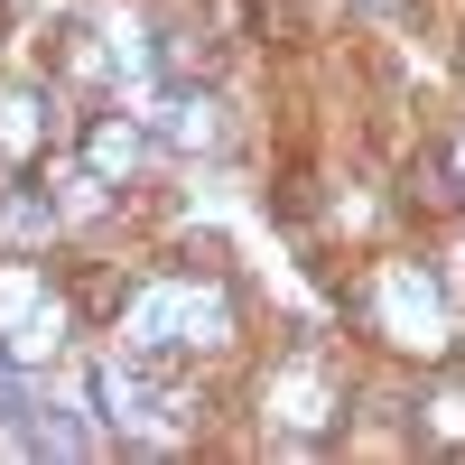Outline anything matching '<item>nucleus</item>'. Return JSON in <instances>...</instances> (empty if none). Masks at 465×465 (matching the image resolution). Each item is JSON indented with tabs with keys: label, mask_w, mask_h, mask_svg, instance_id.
Instances as JSON below:
<instances>
[{
	"label": "nucleus",
	"mask_w": 465,
	"mask_h": 465,
	"mask_svg": "<svg viewBox=\"0 0 465 465\" xmlns=\"http://www.w3.org/2000/svg\"><path fill=\"white\" fill-rule=\"evenodd\" d=\"M363 326L381 344H401V354H447V289L419 261H391V270H372V289H363Z\"/></svg>",
	"instance_id": "1"
},
{
	"label": "nucleus",
	"mask_w": 465,
	"mask_h": 465,
	"mask_svg": "<svg viewBox=\"0 0 465 465\" xmlns=\"http://www.w3.org/2000/svg\"><path fill=\"white\" fill-rule=\"evenodd\" d=\"M65 298H56V280L47 270H28V261H10L0 270V363H47L56 344H65Z\"/></svg>",
	"instance_id": "2"
},
{
	"label": "nucleus",
	"mask_w": 465,
	"mask_h": 465,
	"mask_svg": "<svg viewBox=\"0 0 465 465\" xmlns=\"http://www.w3.org/2000/svg\"><path fill=\"white\" fill-rule=\"evenodd\" d=\"M270 419H289V429H326V419H335V372L317 354H298L280 381H270Z\"/></svg>",
	"instance_id": "3"
},
{
	"label": "nucleus",
	"mask_w": 465,
	"mask_h": 465,
	"mask_svg": "<svg viewBox=\"0 0 465 465\" xmlns=\"http://www.w3.org/2000/svg\"><path fill=\"white\" fill-rule=\"evenodd\" d=\"M149 159V122H131V112H94L84 122V168L112 186V177H131Z\"/></svg>",
	"instance_id": "4"
},
{
	"label": "nucleus",
	"mask_w": 465,
	"mask_h": 465,
	"mask_svg": "<svg viewBox=\"0 0 465 465\" xmlns=\"http://www.w3.org/2000/svg\"><path fill=\"white\" fill-rule=\"evenodd\" d=\"M47 131H56V112H47L37 84H10V94H0V159H10V168H28L37 149H47Z\"/></svg>",
	"instance_id": "5"
},
{
	"label": "nucleus",
	"mask_w": 465,
	"mask_h": 465,
	"mask_svg": "<svg viewBox=\"0 0 465 465\" xmlns=\"http://www.w3.org/2000/svg\"><path fill=\"white\" fill-rule=\"evenodd\" d=\"M159 140H177V149H214V140H223V103H214V94H168Z\"/></svg>",
	"instance_id": "6"
},
{
	"label": "nucleus",
	"mask_w": 465,
	"mask_h": 465,
	"mask_svg": "<svg viewBox=\"0 0 465 465\" xmlns=\"http://www.w3.org/2000/svg\"><path fill=\"white\" fill-rule=\"evenodd\" d=\"M419 429H429L438 447L465 438V381H438V401H419Z\"/></svg>",
	"instance_id": "7"
},
{
	"label": "nucleus",
	"mask_w": 465,
	"mask_h": 465,
	"mask_svg": "<svg viewBox=\"0 0 465 465\" xmlns=\"http://www.w3.org/2000/svg\"><path fill=\"white\" fill-rule=\"evenodd\" d=\"M0 232L10 242H37V232H56V196L37 205V196H0Z\"/></svg>",
	"instance_id": "8"
},
{
	"label": "nucleus",
	"mask_w": 465,
	"mask_h": 465,
	"mask_svg": "<svg viewBox=\"0 0 465 465\" xmlns=\"http://www.w3.org/2000/svg\"><path fill=\"white\" fill-rule=\"evenodd\" d=\"M168 74H214V37L205 28H168Z\"/></svg>",
	"instance_id": "9"
},
{
	"label": "nucleus",
	"mask_w": 465,
	"mask_h": 465,
	"mask_svg": "<svg viewBox=\"0 0 465 465\" xmlns=\"http://www.w3.org/2000/svg\"><path fill=\"white\" fill-rule=\"evenodd\" d=\"M447 186H456V196H465V131L447 140Z\"/></svg>",
	"instance_id": "10"
},
{
	"label": "nucleus",
	"mask_w": 465,
	"mask_h": 465,
	"mask_svg": "<svg viewBox=\"0 0 465 465\" xmlns=\"http://www.w3.org/2000/svg\"><path fill=\"white\" fill-rule=\"evenodd\" d=\"M372 10H401V0H372Z\"/></svg>",
	"instance_id": "11"
}]
</instances>
